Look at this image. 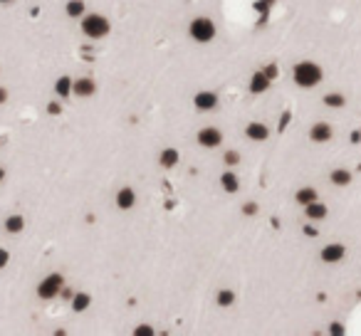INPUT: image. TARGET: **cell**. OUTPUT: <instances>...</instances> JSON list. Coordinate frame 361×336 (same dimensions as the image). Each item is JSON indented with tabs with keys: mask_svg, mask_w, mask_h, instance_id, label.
<instances>
[{
	"mask_svg": "<svg viewBox=\"0 0 361 336\" xmlns=\"http://www.w3.org/2000/svg\"><path fill=\"white\" fill-rule=\"evenodd\" d=\"M292 79H294L297 87L312 89V87H317V84L324 79V72L317 62H297L294 70H292Z\"/></svg>",
	"mask_w": 361,
	"mask_h": 336,
	"instance_id": "obj_1",
	"label": "cell"
},
{
	"mask_svg": "<svg viewBox=\"0 0 361 336\" xmlns=\"http://www.w3.org/2000/svg\"><path fill=\"white\" fill-rule=\"evenodd\" d=\"M109 30H112L109 20L104 18V15H99V13H89V15L82 18V32H84L87 38L102 40L109 35Z\"/></svg>",
	"mask_w": 361,
	"mask_h": 336,
	"instance_id": "obj_2",
	"label": "cell"
},
{
	"mask_svg": "<svg viewBox=\"0 0 361 336\" xmlns=\"http://www.w3.org/2000/svg\"><path fill=\"white\" fill-rule=\"evenodd\" d=\"M188 32L195 42H210L215 38V22L210 18H195L188 25Z\"/></svg>",
	"mask_w": 361,
	"mask_h": 336,
	"instance_id": "obj_3",
	"label": "cell"
},
{
	"mask_svg": "<svg viewBox=\"0 0 361 336\" xmlns=\"http://www.w3.org/2000/svg\"><path fill=\"white\" fill-rule=\"evenodd\" d=\"M62 289H64V277L57 275V272H52V275H47V277L38 284V297L40 299H55Z\"/></svg>",
	"mask_w": 361,
	"mask_h": 336,
	"instance_id": "obj_4",
	"label": "cell"
},
{
	"mask_svg": "<svg viewBox=\"0 0 361 336\" xmlns=\"http://www.w3.org/2000/svg\"><path fill=\"white\" fill-rule=\"evenodd\" d=\"M319 257H322L324 264H339V262L346 257V247H344L342 243H329L322 247Z\"/></svg>",
	"mask_w": 361,
	"mask_h": 336,
	"instance_id": "obj_5",
	"label": "cell"
},
{
	"mask_svg": "<svg viewBox=\"0 0 361 336\" xmlns=\"http://www.w3.org/2000/svg\"><path fill=\"white\" fill-rule=\"evenodd\" d=\"M198 144L203 149H215V146L223 144V133H220V129H215V126H206V129L198 131Z\"/></svg>",
	"mask_w": 361,
	"mask_h": 336,
	"instance_id": "obj_6",
	"label": "cell"
},
{
	"mask_svg": "<svg viewBox=\"0 0 361 336\" xmlns=\"http://www.w3.org/2000/svg\"><path fill=\"white\" fill-rule=\"evenodd\" d=\"M193 107L198 109V112H213V109H218V94L215 92H198L193 96Z\"/></svg>",
	"mask_w": 361,
	"mask_h": 336,
	"instance_id": "obj_7",
	"label": "cell"
},
{
	"mask_svg": "<svg viewBox=\"0 0 361 336\" xmlns=\"http://www.w3.org/2000/svg\"><path fill=\"white\" fill-rule=\"evenodd\" d=\"M332 136H334V129H332V124H326V121H317V124L309 129V139H312L314 144H326V141H332Z\"/></svg>",
	"mask_w": 361,
	"mask_h": 336,
	"instance_id": "obj_8",
	"label": "cell"
},
{
	"mask_svg": "<svg viewBox=\"0 0 361 336\" xmlns=\"http://www.w3.org/2000/svg\"><path fill=\"white\" fill-rule=\"evenodd\" d=\"M116 206L121 208V210H132L136 206V190L129 186L119 188V193H116Z\"/></svg>",
	"mask_w": 361,
	"mask_h": 336,
	"instance_id": "obj_9",
	"label": "cell"
},
{
	"mask_svg": "<svg viewBox=\"0 0 361 336\" xmlns=\"http://www.w3.org/2000/svg\"><path fill=\"white\" fill-rule=\"evenodd\" d=\"M72 94H77V96H92V94H96V82L89 79V77H79V79H75Z\"/></svg>",
	"mask_w": 361,
	"mask_h": 336,
	"instance_id": "obj_10",
	"label": "cell"
},
{
	"mask_svg": "<svg viewBox=\"0 0 361 336\" xmlns=\"http://www.w3.org/2000/svg\"><path fill=\"white\" fill-rule=\"evenodd\" d=\"M329 181H332V186L346 188V186H351L354 173H351V171H346V168H334V171L329 173Z\"/></svg>",
	"mask_w": 361,
	"mask_h": 336,
	"instance_id": "obj_11",
	"label": "cell"
},
{
	"mask_svg": "<svg viewBox=\"0 0 361 336\" xmlns=\"http://www.w3.org/2000/svg\"><path fill=\"white\" fill-rule=\"evenodd\" d=\"M245 136L250 139V141H267L270 129H267L265 124H260V121H252V124H247L245 126Z\"/></svg>",
	"mask_w": 361,
	"mask_h": 336,
	"instance_id": "obj_12",
	"label": "cell"
},
{
	"mask_svg": "<svg viewBox=\"0 0 361 336\" xmlns=\"http://www.w3.org/2000/svg\"><path fill=\"white\" fill-rule=\"evenodd\" d=\"M304 215H307L309 220H324V218L329 215V208L324 206L322 200H314V203L304 206Z\"/></svg>",
	"mask_w": 361,
	"mask_h": 336,
	"instance_id": "obj_13",
	"label": "cell"
},
{
	"mask_svg": "<svg viewBox=\"0 0 361 336\" xmlns=\"http://www.w3.org/2000/svg\"><path fill=\"white\" fill-rule=\"evenodd\" d=\"M270 77L265 75V72H255V75L250 77V92L252 94H262V92H267L270 89Z\"/></svg>",
	"mask_w": 361,
	"mask_h": 336,
	"instance_id": "obj_14",
	"label": "cell"
},
{
	"mask_svg": "<svg viewBox=\"0 0 361 336\" xmlns=\"http://www.w3.org/2000/svg\"><path fill=\"white\" fill-rule=\"evenodd\" d=\"M220 186H223L225 193H238L240 190V178L235 176V171H225L220 176Z\"/></svg>",
	"mask_w": 361,
	"mask_h": 336,
	"instance_id": "obj_15",
	"label": "cell"
},
{
	"mask_svg": "<svg viewBox=\"0 0 361 336\" xmlns=\"http://www.w3.org/2000/svg\"><path fill=\"white\" fill-rule=\"evenodd\" d=\"M294 200L300 203V206H309V203H314V200H319V195H317V190L309 186L300 188L297 193H294Z\"/></svg>",
	"mask_w": 361,
	"mask_h": 336,
	"instance_id": "obj_16",
	"label": "cell"
},
{
	"mask_svg": "<svg viewBox=\"0 0 361 336\" xmlns=\"http://www.w3.org/2000/svg\"><path fill=\"white\" fill-rule=\"evenodd\" d=\"M178 161H181V153L176 149H163L161 151V156H158V163L163 168H173L178 166Z\"/></svg>",
	"mask_w": 361,
	"mask_h": 336,
	"instance_id": "obj_17",
	"label": "cell"
},
{
	"mask_svg": "<svg viewBox=\"0 0 361 336\" xmlns=\"http://www.w3.org/2000/svg\"><path fill=\"white\" fill-rule=\"evenodd\" d=\"M324 107H329V109H342V107H346V96L339 92H329L324 94Z\"/></svg>",
	"mask_w": 361,
	"mask_h": 336,
	"instance_id": "obj_18",
	"label": "cell"
},
{
	"mask_svg": "<svg viewBox=\"0 0 361 336\" xmlns=\"http://www.w3.org/2000/svg\"><path fill=\"white\" fill-rule=\"evenodd\" d=\"M75 89V79H70V77H59L57 82H55V92L57 96H70Z\"/></svg>",
	"mask_w": 361,
	"mask_h": 336,
	"instance_id": "obj_19",
	"label": "cell"
},
{
	"mask_svg": "<svg viewBox=\"0 0 361 336\" xmlns=\"http://www.w3.org/2000/svg\"><path fill=\"white\" fill-rule=\"evenodd\" d=\"M70 304H72V309H75V312H84V309L92 304V297H89L87 292H77L75 297L70 299Z\"/></svg>",
	"mask_w": 361,
	"mask_h": 336,
	"instance_id": "obj_20",
	"label": "cell"
},
{
	"mask_svg": "<svg viewBox=\"0 0 361 336\" xmlns=\"http://www.w3.org/2000/svg\"><path fill=\"white\" fill-rule=\"evenodd\" d=\"M22 227H25V218H22V215H10V218L5 220V230H8L10 235L22 232Z\"/></svg>",
	"mask_w": 361,
	"mask_h": 336,
	"instance_id": "obj_21",
	"label": "cell"
},
{
	"mask_svg": "<svg viewBox=\"0 0 361 336\" xmlns=\"http://www.w3.org/2000/svg\"><path fill=\"white\" fill-rule=\"evenodd\" d=\"M64 13H67L70 18H82V15H84V0H67Z\"/></svg>",
	"mask_w": 361,
	"mask_h": 336,
	"instance_id": "obj_22",
	"label": "cell"
},
{
	"mask_svg": "<svg viewBox=\"0 0 361 336\" xmlns=\"http://www.w3.org/2000/svg\"><path fill=\"white\" fill-rule=\"evenodd\" d=\"M215 304H220V307H233V304H235V292H233V289H220L218 297H215Z\"/></svg>",
	"mask_w": 361,
	"mask_h": 336,
	"instance_id": "obj_23",
	"label": "cell"
},
{
	"mask_svg": "<svg viewBox=\"0 0 361 336\" xmlns=\"http://www.w3.org/2000/svg\"><path fill=\"white\" fill-rule=\"evenodd\" d=\"M223 161H225V166H238L240 163V153L238 151H225Z\"/></svg>",
	"mask_w": 361,
	"mask_h": 336,
	"instance_id": "obj_24",
	"label": "cell"
},
{
	"mask_svg": "<svg viewBox=\"0 0 361 336\" xmlns=\"http://www.w3.org/2000/svg\"><path fill=\"white\" fill-rule=\"evenodd\" d=\"M153 334H156V331H153V326H149V324L134 329V336H153Z\"/></svg>",
	"mask_w": 361,
	"mask_h": 336,
	"instance_id": "obj_25",
	"label": "cell"
},
{
	"mask_svg": "<svg viewBox=\"0 0 361 336\" xmlns=\"http://www.w3.org/2000/svg\"><path fill=\"white\" fill-rule=\"evenodd\" d=\"M262 72H265L267 77H270V79H277V75H280V70H277V64H267L265 70H262Z\"/></svg>",
	"mask_w": 361,
	"mask_h": 336,
	"instance_id": "obj_26",
	"label": "cell"
},
{
	"mask_svg": "<svg viewBox=\"0 0 361 336\" xmlns=\"http://www.w3.org/2000/svg\"><path fill=\"white\" fill-rule=\"evenodd\" d=\"M243 213L245 215H257V203H243Z\"/></svg>",
	"mask_w": 361,
	"mask_h": 336,
	"instance_id": "obj_27",
	"label": "cell"
},
{
	"mask_svg": "<svg viewBox=\"0 0 361 336\" xmlns=\"http://www.w3.org/2000/svg\"><path fill=\"white\" fill-rule=\"evenodd\" d=\"M8 262H10V252L0 247V270H3V267H8Z\"/></svg>",
	"mask_w": 361,
	"mask_h": 336,
	"instance_id": "obj_28",
	"label": "cell"
},
{
	"mask_svg": "<svg viewBox=\"0 0 361 336\" xmlns=\"http://www.w3.org/2000/svg\"><path fill=\"white\" fill-rule=\"evenodd\" d=\"M47 112H50V114H59V112H62V107H59L57 102H50V104H47Z\"/></svg>",
	"mask_w": 361,
	"mask_h": 336,
	"instance_id": "obj_29",
	"label": "cell"
},
{
	"mask_svg": "<svg viewBox=\"0 0 361 336\" xmlns=\"http://www.w3.org/2000/svg\"><path fill=\"white\" fill-rule=\"evenodd\" d=\"M304 235H309V238H317V227H312V225H304Z\"/></svg>",
	"mask_w": 361,
	"mask_h": 336,
	"instance_id": "obj_30",
	"label": "cell"
},
{
	"mask_svg": "<svg viewBox=\"0 0 361 336\" xmlns=\"http://www.w3.org/2000/svg\"><path fill=\"white\" fill-rule=\"evenodd\" d=\"M329 331H332V334H342L344 329H342V324H337V321H334V324L329 326Z\"/></svg>",
	"mask_w": 361,
	"mask_h": 336,
	"instance_id": "obj_31",
	"label": "cell"
},
{
	"mask_svg": "<svg viewBox=\"0 0 361 336\" xmlns=\"http://www.w3.org/2000/svg\"><path fill=\"white\" fill-rule=\"evenodd\" d=\"M5 102H8V89L0 87V104H5Z\"/></svg>",
	"mask_w": 361,
	"mask_h": 336,
	"instance_id": "obj_32",
	"label": "cell"
},
{
	"mask_svg": "<svg viewBox=\"0 0 361 336\" xmlns=\"http://www.w3.org/2000/svg\"><path fill=\"white\" fill-rule=\"evenodd\" d=\"M351 141H354V144H359L361 141V131H354V133H351Z\"/></svg>",
	"mask_w": 361,
	"mask_h": 336,
	"instance_id": "obj_33",
	"label": "cell"
},
{
	"mask_svg": "<svg viewBox=\"0 0 361 336\" xmlns=\"http://www.w3.org/2000/svg\"><path fill=\"white\" fill-rule=\"evenodd\" d=\"M3 181H5V168L0 166V183H3Z\"/></svg>",
	"mask_w": 361,
	"mask_h": 336,
	"instance_id": "obj_34",
	"label": "cell"
},
{
	"mask_svg": "<svg viewBox=\"0 0 361 336\" xmlns=\"http://www.w3.org/2000/svg\"><path fill=\"white\" fill-rule=\"evenodd\" d=\"M0 3H13V0H0Z\"/></svg>",
	"mask_w": 361,
	"mask_h": 336,
	"instance_id": "obj_35",
	"label": "cell"
}]
</instances>
